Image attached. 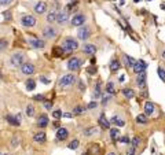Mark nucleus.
<instances>
[{
    "label": "nucleus",
    "mask_w": 165,
    "mask_h": 155,
    "mask_svg": "<svg viewBox=\"0 0 165 155\" xmlns=\"http://www.w3.org/2000/svg\"><path fill=\"white\" fill-rule=\"evenodd\" d=\"M0 155H8V154H0Z\"/></svg>",
    "instance_id": "nucleus-56"
},
{
    "label": "nucleus",
    "mask_w": 165,
    "mask_h": 155,
    "mask_svg": "<svg viewBox=\"0 0 165 155\" xmlns=\"http://www.w3.org/2000/svg\"><path fill=\"white\" fill-rule=\"evenodd\" d=\"M40 81H41V82H44V84H50V80H47L45 77H41V78H40Z\"/></svg>",
    "instance_id": "nucleus-50"
},
{
    "label": "nucleus",
    "mask_w": 165,
    "mask_h": 155,
    "mask_svg": "<svg viewBox=\"0 0 165 155\" xmlns=\"http://www.w3.org/2000/svg\"><path fill=\"white\" fill-rule=\"evenodd\" d=\"M0 78H1V73H0Z\"/></svg>",
    "instance_id": "nucleus-57"
},
{
    "label": "nucleus",
    "mask_w": 165,
    "mask_h": 155,
    "mask_svg": "<svg viewBox=\"0 0 165 155\" xmlns=\"http://www.w3.org/2000/svg\"><path fill=\"white\" fill-rule=\"evenodd\" d=\"M18 146V139H13V147H17Z\"/></svg>",
    "instance_id": "nucleus-52"
},
{
    "label": "nucleus",
    "mask_w": 165,
    "mask_h": 155,
    "mask_svg": "<svg viewBox=\"0 0 165 155\" xmlns=\"http://www.w3.org/2000/svg\"><path fill=\"white\" fill-rule=\"evenodd\" d=\"M91 36V30H89V28L87 26H80V29L77 32V37L80 38V40H87V38Z\"/></svg>",
    "instance_id": "nucleus-6"
},
{
    "label": "nucleus",
    "mask_w": 165,
    "mask_h": 155,
    "mask_svg": "<svg viewBox=\"0 0 165 155\" xmlns=\"http://www.w3.org/2000/svg\"><path fill=\"white\" fill-rule=\"evenodd\" d=\"M83 52L87 55H94L96 52V47L94 44H84L83 45Z\"/></svg>",
    "instance_id": "nucleus-14"
},
{
    "label": "nucleus",
    "mask_w": 165,
    "mask_h": 155,
    "mask_svg": "<svg viewBox=\"0 0 165 155\" xmlns=\"http://www.w3.org/2000/svg\"><path fill=\"white\" fill-rule=\"evenodd\" d=\"M73 113H74L76 115H81L83 113H84V107H81V106H77V107H74Z\"/></svg>",
    "instance_id": "nucleus-36"
},
{
    "label": "nucleus",
    "mask_w": 165,
    "mask_h": 155,
    "mask_svg": "<svg viewBox=\"0 0 165 155\" xmlns=\"http://www.w3.org/2000/svg\"><path fill=\"white\" fill-rule=\"evenodd\" d=\"M74 82H76V75L74 74H66L59 80V87L65 89V88L72 87Z\"/></svg>",
    "instance_id": "nucleus-2"
},
{
    "label": "nucleus",
    "mask_w": 165,
    "mask_h": 155,
    "mask_svg": "<svg viewBox=\"0 0 165 155\" xmlns=\"http://www.w3.org/2000/svg\"><path fill=\"white\" fill-rule=\"evenodd\" d=\"M47 11V3L45 1H39L34 6V13L36 14H44Z\"/></svg>",
    "instance_id": "nucleus-15"
},
{
    "label": "nucleus",
    "mask_w": 165,
    "mask_h": 155,
    "mask_svg": "<svg viewBox=\"0 0 165 155\" xmlns=\"http://www.w3.org/2000/svg\"><path fill=\"white\" fill-rule=\"evenodd\" d=\"M34 70H36V69H34V66H33L32 63H22V65H21V71H22L25 75L33 74Z\"/></svg>",
    "instance_id": "nucleus-8"
},
{
    "label": "nucleus",
    "mask_w": 165,
    "mask_h": 155,
    "mask_svg": "<svg viewBox=\"0 0 165 155\" xmlns=\"http://www.w3.org/2000/svg\"><path fill=\"white\" fill-rule=\"evenodd\" d=\"M99 124H101V126L102 128H105V129H109V128H110V121L105 117V114H101V117H99Z\"/></svg>",
    "instance_id": "nucleus-20"
},
{
    "label": "nucleus",
    "mask_w": 165,
    "mask_h": 155,
    "mask_svg": "<svg viewBox=\"0 0 165 155\" xmlns=\"http://www.w3.org/2000/svg\"><path fill=\"white\" fill-rule=\"evenodd\" d=\"M110 137H112V140H113V142H117V140H118V137H120V130L117 129V128L110 129Z\"/></svg>",
    "instance_id": "nucleus-26"
},
{
    "label": "nucleus",
    "mask_w": 165,
    "mask_h": 155,
    "mask_svg": "<svg viewBox=\"0 0 165 155\" xmlns=\"http://www.w3.org/2000/svg\"><path fill=\"white\" fill-rule=\"evenodd\" d=\"M96 106H98V104H96V102H91V103L88 104V108H89V110H92V108H95Z\"/></svg>",
    "instance_id": "nucleus-47"
},
{
    "label": "nucleus",
    "mask_w": 165,
    "mask_h": 155,
    "mask_svg": "<svg viewBox=\"0 0 165 155\" xmlns=\"http://www.w3.org/2000/svg\"><path fill=\"white\" fill-rule=\"evenodd\" d=\"M78 146H80V142H78V140H73V142L70 143L68 147H69L70 150H76L77 147H78Z\"/></svg>",
    "instance_id": "nucleus-37"
},
{
    "label": "nucleus",
    "mask_w": 165,
    "mask_h": 155,
    "mask_svg": "<svg viewBox=\"0 0 165 155\" xmlns=\"http://www.w3.org/2000/svg\"><path fill=\"white\" fill-rule=\"evenodd\" d=\"M7 48V40H0V51Z\"/></svg>",
    "instance_id": "nucleus-42"
},
{
    "label": "nucleus",
    "mask_w": 165,
    "mask_h": 155,
    "mask_svg": "<svg viewBox=\"0 0 165 155\" xmlns=\"http://www.w3.org/2000/svg\"><path fill=\"white\" fill-rule=\"evenodd\" d=\"M136 122L140 125H146L147 124V115L146 114H139L138 117H136Z\"/></svg>",
    "instance_id": "nucleus-29"
},
{
    "label": "nucleus",
    "mask_w": 165,
    "mask_h": 155,
    "mask_svg": "<svg viewBox=\"0 0 165 155\" xmlns=\"http://www.w3.org/2000/svg\"><path fill=\"white\" fill-rule=\"evenodd\" d=\"M132 69H133V71H135L136 74L143 73V71L147 69V63L145 62V61H142V59H139V61H135V65L132 66Z\"/></svg>",
    "instance_id": "nucleus-5"
},
{
    "label": "nucleus",
    "mask_w": 165,
    "mask_h": 155,
    "mask_svg": "<svg viewBox=\"0 0 165 155\" xmlns=\"http://www.w3.org/2000/svg\"><path fill=\"white\" fill-rule=\"evenodd\" d=\"M96 132H98L96 128H88V129H85V132H84V136H92V135H95Z\"/></svg>",
    "instance_id": "nucleus-34"
},
{
    "label": "nucleus",
    "mask_w": 165,
    "mask_h": 155,
    "mask_svg": "<svg viewBox=\"0 0 165 155\" xmlns=\"http://www.w3.org/2000/svg\"><path fill=\"white\" fill-rule=\"evenodd\" d=\"M57 21V13L50 11V14L47 15V22H55Z\"/></svg>",
    "instance_id": "nucleus-33"
},
{
    "label": "nucleus",
    "mask_w": 165,
    "mask_h": 155,
    "mask_svg": "<svg viewBox=\"0 0 165 155\" xmlns=\"http://www.w3.org/2000/svg\"><path fill=\"white\" fill-rule=\"evenodd\" d=\"M14 0H0V6H8V4H11Z\"/></svg>",
    "instance_id": "nucleus-43"
},
{
    "label": "nucleus",
    "mask_w": 165,
    "mask_h": 155,
    "mask_svg": "<svg viewBox=\"0 0 165 155\" xmlns=\"http://www.w3.org/2000/svg\"><path fill=\"white\" fill-rule=\"evenodd\" d=\"M6 119L11 125H14V126H19V124H21V121H18V119H17V117H14V115H7Z\"/></svg>",
    "instance_id": "nucleus-28"
},
{
    "label": "nucleus",
    "mask_w": 165,
    "mask_h": 155,
    "mask_svg": "<svg viewBox=\"0 0 165 155\" xmlns=\"http://www.w3.org/2000/svg\"><path fill=\"white\" fill-rule=\"evenodd\" d=\"M112 96H113V95H109V93H108V95H105V96L102 98V104H103V106H105V104H108V103H109V100L112 99Z\"/></svg>",
    "instance_id": "nucleus-39"
},
{
    "label": "nucleus",
    "mask_w": 165,
    "mask_h": 155,
    "mask_svg": "<svg viewBox=\"0 0 165 155\" xmlns=\"http://www.w3.org/2000/svg\"><path fill=\"white\" fill-rule=\"evenodd\" d=\"M110 124H114V125H117V126H124L125 122H124V119L120 118L118 115H114V117L110 119Z\"/></svg>",
    "instance_id": "nucleus-23"
},
{
    "label": "nucleus",
    "mask_w": 165,
    "mask_h": 155,
    "mask_svg": "<svg viewBox=\"0 0 165 155\" xmlns=\"http://www.w3.org/2000/svg\"><path fill=\"white\" fill-rule=\"evenodd\" d=\"M37 125L40 128H45V126L48 125V117H47L45 114H41L37 119Z\"/></svg>",
    "instance_id": "nucleus-18"
},
{
    "label": "nucleus",
    "mask_w": 165,
    "mask_h": 155,
    "mask_svg": "<svg viewBox=\"0 0 165 155\" xmlns=\"http://www.w3.org/2000/svg\"><path fill=\"white\" fill-rule=\"evenodd\" d=\"M84 22H85V15H83V14H76L72 18V25L73 26H83Z\"/></svg>",
    "instance_id": "nucleus-9"
},
{
    "label": "nucleus",
    "mask_w": 165,
    "mask_h": 155,
    "mask_svg": "<svg viewBox=\"0 0 165 155\" xmlns=\"http://www.w3.org/2000/svg\"><path fill=\"white\" fill-rule=\"evenodd\" d=\"M68 136H69V132H68L66 128H59V129L57 130V139H58V140L64 142V140L68 139Z\"/></svg>",
    "instance_id": "nucleus-13"
},
{
    "label": "nucleus",
    "mask_w": 165,
    "mask_h": 155,
    "mask_svg": "<svg viewBox=\"0 0 165 155\" xmlns=\"http://www.w3.org/2000/svg\"><path fill=\"white\" fill-rule=\"evenodd\" d=\"M80 66H81V61L78 58H72V59H69V62H68V69H69L70 71L78 70Z\"/></svg>",
    "instance_id": "nucleus-7"
},
{
    "label": "nucleus",
    "mask_w": 165,
    "mask_h": 155,
    "mask_svg": "<svg viewBox=\"0 0 165 155\" xmlns=\"http://www.w3.org/2000/svg\"><path fill=\"white\" fill-rule=\"evenodd\" d=\"M55 1H59V0H55Z\"/></svg>",
    "instance_id": "nucleus-58"
},
{
    "label": "nucleus",
    "mask_w": 165,
    "mask_h": 155,
    "mask_svg": "<svg viewBox=\"0 0 165 155\" xmlns=\"http://www.w3.org/2000/svg\"><path fill=\"white\" fill-rule=\"evenodd\" d=\"M62 115H64V114H62V111H61V110H54V111H52V117L55 118V119H59Z\"/></svg>",
    "instance_id": "nucleus-38"
},
{
    "label": "nucleus",
    "mask_w": 165,
    "mask_h": 155,
    "mask_svg": "<svg viewBox=\"0 0 165 155\" xmlns=\"http://www.w3.org/2000/svg\"><path fill=\"white\" fill-rule=\"evenodd\" d=\"M26 115H28V117H33V115H34V107H33L32 104L26 106Z\"/></svg>",
    "instance_id": "nucleus-32"
},
{
    "label": "nucleus",
    "mask_w": 165,
    "mask_h": 155,
    "mask_svg": "<svg viewBox=\"0 0 165 155\" xmlns=\"http://www.w3.org/2000/svg\"><path fill=\"white\" fill-rule=\"evenodd\" d=\"M64 52H65V51L62 50V47H54V48H52V55L57 56V58L62 56V55H64Z\"/></svg>",
    "instance_id": "nucleus-30"
},
{
    "label": "nucleus",
    "mask_w": 165,
    "mask_h": 155,
    "mask_svg": "<svg viewBox=\"0 0 165 155\" xmlns=\"http://www.w3.org/2000/svg\"><path fill=\"white\" fill-rule=\"evenodd\" d=\"M105 91L109 93V95H114L116 93V85L113 81H109L108 84H106V87H105Z\"/></svg>",
    "instance_id": "nucleus-21"
},
{
    "label": "nucleus",
    "mask_w": 165,
    "mask_h": 155,
    "mask_svg": "<svg viewBox=\"0 0 165 155\" xmlns=\"http://www.w3.org/2000/svg\"><path fill=\"white\" fill-rule=\"evenodd\" d=\"M87 71H88L89 74H95V73H96V67H88V69H87Z\"/></svg>",
    "instance_id": "nucleus-46"
},
{
    "label": "nucleus",
    "mask_w": 165,
    "mask_h": 155,
    "mask_svg": "<svg viewBox=\"0 0 165 155\" xmlns=\"http://www.w3.org/2000/svg\"><path fill=\"white\" fill-rule=\"evenodd\" d=\"M109 155H117V154H116V152H110V154H109Z\"/></svg>",
    "instance_id": "nucleus-55"
},
{
    "label": "nucleus",
    "mask_w": 165,
    "mask_h": 155,
    "mask_svg": "<svg viewBox=\"0 0 165 155\" xmlns=\"http://www.w3.org/2000/svg\"><path fill=\"white\" fill-rule=\"evenodd\" d=\"M36 22H37L36 18H34L33 15H29V14H28V15H24L22 19H21V24L25 26V28H33V26L36 25Z\"/></svg>",
    "instance_id": "nucleus-4"
},
{
    "label": "nucleus",
    "mask_w": 165,
    "mask_h": 155,
    "mask_svg": "<svg viewBox=\"0 0 165 155\" xmlns=\"http://www.w3.org/2000/svg\"><path fill=\"white\" fill-rule=\"evenodd\" d=\"M78 48V43H77L76 38L73 37H66L64 40V44H62V50L66 51V52H72Z\"/></svg>",
    "instance_id": "nucleus-1"
},
{
    "label": "nucleus",
    "mask_w": 165,
    "mask_h": 155,
    "mask_svg": "<svg viewBox=\"0 0 165 155\" xmlns=\"http://www.w3.org/2000/svg\"><path fill=\"white\" fill-rule=\"evenodd\" d=\"M78 87H80V88H78V89H80V91H84V89H85V88H84V87H85V85H84V84H83L81 81H80V82H78Z\"/></svg>",
    "instance_id": "nucleus-51"
},
{
    "label": "nucleus",
    "mask_w": 165,
    "mask_h": 155,
    "mask_svg": "<svg viewBox=\"0 0 165 155\" xmlns=\"http://www.w3.org/2000/svg\"><path fill=\"white\" fill-rule=\"evenodd\" d=\"M131 143H132V147H135V148H136V147L140 144V139H139V137H133Z\"/></svg>",
    "instance_id": "nucleus-41"
},
{
    "label": "nucleus",
    "mask_w": 165,
    "mask_h": 155,
    "mask_svg": "<svg viewBox=\"0 0 165 155\" xmlns=\"http://www.w3.org/2000/svg\"><path fill=\"white\" fill-rule=\"evenodd\" d=\"M122 62H124V65L127 67H132L133 65H135V59L131 58L129 55H122Z\"/></svg>",
    "instance_id": "nucleus-19"
},
{
    "label": "nucleus",
    "mask_w": 165,
    "mask_h": 155,
    "mask_svg": "<svg viewBox=\"0 0 165 155\" xmlns=\"http://www.w3.org/2000/svg\"><path fill=\"white\" fill-rule=\"evenodd\" d=\"M118 142L124 143V144H129L131 140H129V137H128V136H121V137H118Z\"/></svg>",
    "instance_id": "nucleus-40"
},
{
    "label": "nucleus",
    "mask_w": 165,
    "mask_h": 155,
    "mask_svg": "<svg viewBox=\"0 0 165 155\" xmlns=\"http://www.w3.org/2000/svg\"><path fill=\"white\" fill-rule=\"evenodd\" d=\"M109 66H110V70H112L113 73L120 70V62H118L117 59H113V61L110 62V65H109Z\"/></svg>",
    "instance_id": "nucleus-25"
},
{
    "label": "nucleus",
    "mask_w": 165,
    "mask_h": 155,
    "mask_svg": "<svg viewBox=\"0 0 165 155\" xmlns=\"http://www.w3.org/2000/svg\"><path fill=\"white\" fill-rule=\"evenodd\" d=\"M36 88V81L32 80V78H29V80L26 81V89L28 91H33Z\"/></svg>",
    "instance_id": "nucleus-31"
},
{
    "label": "nucleus",
    "mask_w": 165,
    "mask_h": 155,
    "mask_svg": "<svg viewBox=\"0 0 165 155\" xmlns=\"http://www.w3.org/2000/svg\"><path fill=\"white\" fill-rule=\"evenodd\" d=\"M24 63V54L22 52H15L10 58V65L13 67H21V65Z\"/></svg>",
    "instance_id": "nucleus-3"
},
{
    "label": "nucleus",
    "mask_w": 165,
    "mask_h": 155,
    "mask_svg": "<svg viewBox=\"0 0 165 155\" xmlns=\"http://www.w3.org/2000/svg\"><path fill=\"white\" fill-rule=\"evenodd\" d=\"M122 95H124L127 99H132L133 96H135V92H133L131 88H124V89H122Z\"/></svg>",
    "instance_id": "nucleus-27"
},
{
    "label": "nucleus",
    "mask_w": 165,
    "mask_h": 155,
    "mask_svg": "<svg viewBox=\"0 0 165 155\" xmlns=\"http://www.w3.org/2000/svg\"><path fill=\"white\" fill-rule=\"evenodd\" d=\"M68 19H69V13L68 11H59L57 14V22H59V24L68 22Z\"/></svg>",
    "instance_id": "nucleus-16"
},
{
    "label": "nucleus",
    "mask_w": 165,
    "mask_h": 155,
    "mask_svg": "<svg viewBox=\"0 0 165 155\" xmlns=\"http://www.w3.org/2000/svg\"><path fill=\"white\" fill-rule=\"evenodd\" d=\"M62 117H66V118H70V117H72V114H70V113H66V114H64V115H62Z\"/></svg>",
    "instance_id": "nucleus-53"
},
{
    "label": "nucleus",
    "mask_w": 165,
    "mask_h": 155,
    "mask_svg": "<svg viewBox=\"0 0 165 155\" xmlns=\"http://www.w3.org/2000/svg\"><path fill=\"white\" fill-rule=\"evenodd\" d=\"M3 17H4V19L10 21V19H11V14H10V11H4V13H3Z\"/></svg>",
    "instance_id": "nucleus-44"
},
{
    "label": "nucleus",
    "mask_w": 165,
    "mask_h": 155,
    "mask_svg": "<svg viewBox=\"0 0 165 155\" xmlns=\"http://www.w3.org/2000/svg\"><path fill=\"white\" fill-rule=\"evenodd\" d=\"M146 73L143 71V73H139L138 74V77H136V84H138V87L140 88V89H145L146 88Z\"/></svg>",
    "instance_id": "nucleus-11"
},
{
    "label": "nucleus",
    "mask_w": 165,
    "mask_h": 155,
    "mask_svg": "<svg viewBox=\"0 0 165 155\" xmlns=\"http://www.w3.org/2000/svg\"><path fill=\"white\" fill-rule=\"evenodd\" d=\"M157 73H158V77L161 78V81H164L165 82V70L161 66H158V69H157Z\"/></svg>",
    "instance_id": "nucleus-35"
},
{
    "label": "nucleus",
    "mask_w": 165,
    "mask_h": 155,
    "mask_svg": "<svg viewBox=\"0 0 165 155\" xmlns=\"http://www.w3.org/2000/svg\"><path fill=\"white\" fill-rule=\"evenodd\" d=\"M44 107H45V108H48V110H50L51 107H52V103H51V102H44Z\"/></svg>",
    "instance_id": "nucleus-48"
},
{
    "label": "nucleus",
    "mask_w": 165,
    "mask_h": 155,
    "mask_svg": "<svg viewBox=\"0 0 165 155\" xmlns=\"http://www.w3.org/2000/svg\"><path fill=\"white\" fill-rule=\"evenodd\" d=\"M102 82L101 81H98L96 82V87H95V91H94V99H98V98H101V95H102Z\"/></svg>",
    "instance_id": "nucleus-24"
},
{
    "label": "nucleus",
    "mask_w": 165,
    "mask_h": 155,
    "mask_svg": "<svg viewBox=\"0 0 165 155\" xmlns=\"http://www.w3.org/2000/svg\"><path fill=\"white\" fill-rule=\"evenodd\" d=\"M45 139H47V137H45L44 132H37V133L33 136V140H34L36 143H44Z\"/></svg>",
    "instance_id": "nucleus-22"
},
{
    "label": "nucleus",
    "mask_w": 165,
    "mask_h": 155,
    "mask_svg": "<svg viewBox=\"0 0 165 155\" xmlns=\"http://www.w3.org/2000/svg\"><path fill=\"white\" fill-rule=\"evenodd\" d=\"M128 155H135V147H131V148L128 150Z\"/></svg>",
    "instance_id": "nucleus-49"
},
{
    "label": "nucleus",
    "mask_w": 165,
    "mask_h": 155,
    "mask_svg": "<svg viewBox=\"0 0 165 155\" xmlns=\"http://www.w3.org/2000/svg\"><path fill=\"white\" fill-rule=\"evenodd\" d=\"M154 110H156V106L153 104L151 102H146V103H145V114H146V115H153V114H154Z\"/></svg>",
    "instance_id": "nucleus-17"
},
{
    "label": "nucleus",
    "mask_w": 165,
    "mask_h": 155,
    "mask_svg": "<svg viewBox=\"0 0 165 155\" xmlns=\"http://www.w3.org/2000/svg\"><path fill=\"white\" fill-rule=\"evenodd\" d=\"M161 56H162V59H165V50L162 51V55H161Z\"/></svg>",
    "instance_id": "nucleus-54"
},
{
    "label": "nucleus",
    "mask_w": 165,
    "mask_h": 155,
    "mask_svg": "<svg viewBox=\"0 0 165 155\" xmlns=\"http://www.w3.org/2000/svg\"><path fill=\"white\" fill-rule=\"evenodd\" d=\"M57 29L55 28H52V26H47V28H44V30H43V36H44L45 38H54L55 36H57Z\"/></svg>",
    "instance_id": "nucleus-10"
},
{
    "label": "nucleus",
    "mask_w": 165,
    "mask_h": 155,
    "mask_svg": "<svg viewBox=\"0 0 165 155\" xmlns=\"http://www.w3.org/2000/svg\"><path fill=\"white\" fill-rule=\"evenodd\" d=\"M33 99L37 100V102H44V96H43V95H36Z\"/></svg>",
    "instance_id": "nucleus-45"
},
{
    "label": "nucleus",
    "mask_w": 165,
    "mask_h": 155,
    "mask_svg": "<svg viewBox=\"0 0 165 155\" xmlns=\"http://www.w3.org/2000/svg\"><path fill=\"white\" fill-rule=\"evenodd\" d=\"M28 44H30L33 48H39V50H41V48H44L45 47V43L43 40H39V38H32V40H29Z\"/></svg>",
    "instance_id": "nucleus-12"
}]
</instances>
